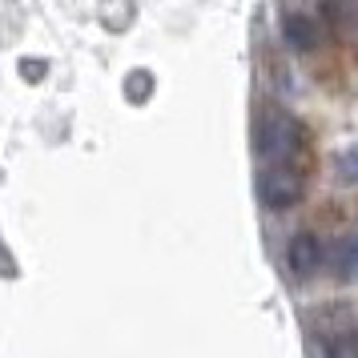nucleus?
<instances>
[{
	"label": "nucleus",
	"instance_id": "obj_1",
	"mask_svg": "<svg viewBox=\"0 0 358 358\" xmlns=\"http://www.w3.org/2000/svg\"><path fill=\"white\" fill-rule=\"evenodd\" d=\"M306 133L298 125V117H290L286 109H266L258 117V129H254V153L262 165H282L294 162L302 153Z\"/></svg>",
	"mask_w": 358,
	"mask_h": 358
},
{
	"label": "nucleus",
	"instance_id": "obj_2",
	"mask_svg": "<svg viewBox=\"0 0 358 358\" xmlns=\"http://www.w3.org/2000/svg\"><path fill=\"white\" fill-rule=\"evenodd\" d=\"M254 194L266 210H294L302 197H306V173L298 169L294 162H282V165H262L258 178H254Z\"/></svg>",
	"mask_w": 358,
	"mask_h": 358
},
{
	"label": "nucleus",
	"instance_id": "obj_3",
	"mask_svg": "<svg viewBox=\"0 0 358 358\" xmlns=\"http://www.w3.org/2000/svg\"><path fill=\"white\" fill-rule=\"evenodd\" d=\"M326 262V250H322V238L314 234V229H298L286 245V266H290V274L298 282H306V278L318 274V266Z\"/></svg>",
	"mask_w": 358,
	"mask_h": 358
},
{
	"label": "nucleus",
	"instance_id": "obj_4",
	"mask_svg": "<svg viewBox=\"0 0 358 358\" xmlns=\"http://www.w3.org/2000/svg\"><path fill=\"white\" fill-rule=\"evenodd\" d=\"M318 20L310 17V13H286L282 17V41H286V49L294 52H310L318 49Z\"/></svg>",
	"mask_w": 358,
	"mask_h": 358
},
{
	"label": "nucleus",
	"instance_id": "obj_5",
	"mask_svg": "<svg viewBox=\"0 0 358 358\" xmlns=\"http://www.w3.org/2000/svg\"><path fill=\"white\" fill-rule=\"evenodd\" d=\"M330 270L338 282H358V234H342L330 250Z\"/></svg>",
	"mask_w": 358,
	"mask_h": 358
},
{
	"label": "nucleus",
	"instance_id": "obj_6",
	"mask_svg": "<svg viewBox=\"0 0 358 358\" xmlns=\"http://www.w3.org/2000/svg\"><path fill=\"white\" fill-rule=\"evenodd\" d=\"M322 24L330 33L350 36L358 24V0H322Z\"/></svg>",
	"mask_w": 358,
	"mask_h": 358
},
{
	"label": "nucleus",
	"instance_id": "obj_7",
	"mask_svg": "<svg viewBox=\"0 0 358 358\" xmlns=\"http://www.w3.org/2000/svg\"><path fill=\"white\" fill-rule=\"evenodd\" d=\"M322 358H358V330L355 326L326 334L322 338Z\"/></svg>",
	"mask_w": 358,
	"mask_h": 358
},
{
	"label": "nucleus",
	"instance_id": "obj_8",
	"mask_svg": "<svg viewBox=\"0 0 358 358\" xmlns=\"http://www.w3.org/2000/svg\"><path fill=\"white\" fill-rule=\"evenodd\" d=\"M338 178H342V181H350V185H358V141L338 157Z\"/></svg>",
	"mask_w": 358,
	"mask_h": 358
}]
</instances>
